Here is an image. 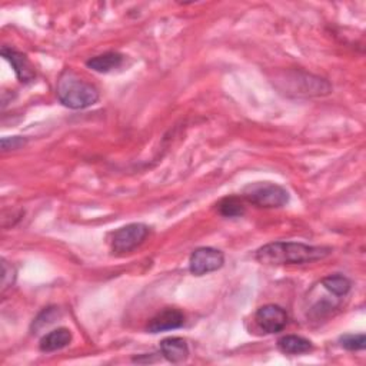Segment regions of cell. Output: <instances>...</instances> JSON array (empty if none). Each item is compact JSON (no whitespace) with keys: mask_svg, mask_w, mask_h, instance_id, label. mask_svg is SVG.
Listing matches in <instances>:
<instances>
[{"mask_svg":"<svg viewBox=\"0 0 366 366\" xmlns=\"http://www.w3.org/2000/svg\"><path fill=\"white\" fill-rule=\"evenodd\" d=\"M327 247H311L299 242H273L256 252V261L263 265H302L329 256Z\"/></svg>","mask_w":366,"mask_h":366,"instance_id":"1","label":"cell"},{"mask_svg":"<svg viewBox=\"0 0 366 366\" xmlns=\"http://www.w3.org/2000/svg\"><path fill=\"white\" fill-rule=\"evenodd\" d=\"M56 92L60 103L74 110L91 107L99 100V91L70 70L59 77Z\"/></svg>","mask_w":366,"mask_h":366,"instance_id":"2","label":"cell"},{"mask_svg":"<svg viewBox=\"0 0 366 366\" xmlns=\"http://www.w3.org/2000/svg\"><path fill=\"white\" fill-rule=\"evenodd\" d=\"M242 193L243 199L258 208H282L289 203V192L280 185L270 182L249 183Z\"/></svg>","mask_w":366,"mask_h":366,"instance_id":"3","label":"cell"},{"mask_svg":"<svg viewBox=\"0 0 366 366\" xmlns=\"http://www.w3.org/2000/svg\"><path fill=\"white\" fill-rule=\"evenodd\" d=\"M149 228L145 223H129L112 233L110 247L115 254H128L145 242Z\"/></svg>","mask_w":366,"mask_h":366,"instance_id":"4","label":"cell"},{"mask_svg":"<svg viewBox=\"0 0 366 366\" xmlns=\"http://www.w3.org/2000/svg\"><path fill=\"white\" fill-rule=\"evenodd\" d=\"M225 263V256L215 248H197L189 259V270L195 276H203L221 269Z\"/></svg>","mask_w":366,"mask_h":366,"instance_id":"5","label":"cell"},{"mask_svg":"<svg viewBox=\"0 0 366 366\" xmlns=\"http://www.w3.org/2000/svg\"><path fill=\"white\" fill-rule=\"evenodd\" d=\"M255 322L265 334H277L287 328L288 313L277 305H265L258 309Z\"/></svg>","mask_w":366,"mask_h":366,"instance_id":"6","label":"cell"},{"mask_svg":"<svg viewBox=\"0 0 366 366\" xmlns=\"http://www.w3.org/2000/svg\"><path fill=\"white\" fill-rule=\"evenodd\" d=\"M185 323V315L175 308H166L156 313L148 323L146 331L150 334H159L165 331L179 329Z\"/></svg>","mask_w":366,"mask_h":366,"instance_id":"7","label":"cell"},{"mask_svg":"<svg viewBox=\"0 0 366 366\" xmlns=\"http://www.w3.org/2000/svg\"><path fill=\"white\" fill-rule=\"evenodd\" d=\"M2 56L11 62L12 67L15 69V73L18 76V79L20 80L22 84H29L34 79L36 73H34V67L32 66V63L29 62V59L23 55L19 53L13 49L9 48H4L2 49Z\"/></svg>","mask_w":366,"mask_h":366,"instance_id":"8","label":"cell"},{"mask_svg":"<svg viewBox=\"0 0 366 366\" xmlns=\"http://www.w3.org/2000/svg\"><path fill=\"white\" fill-rule=\"evenodd\" d=\"M160 353L172 363H183L189 358V348L182 338H166L160 342Z\"/></svg>","mask_w":366,"mask_h":366,"instance_id":"9","label":"cell"},{"mask_svg":"<svg viewBox=\"0 0 366 366\" xmlns=\"http://www.w3.org/2000/svg\"><path fill=\"white\" fill-rule=\"evenodd\" d=\"M70 342H72L70 331L66 328H59V329L49 332L48 335H45L42 339H40L39 348L42 352L49 353V352H55V351L66 348Z\"/></svg>","mask_w":366,"mask_h":366,"instance_id":"10","label":"cell"},{"mask_svg":"<svg viewBox=\"0 0 366 366\" xmlns=\"http://www.w3.org/2000/svg\"><path fill=\"white\" fill-rule=\"evenodd\" d=\"M124 59H125L124 55H120L117 52H107L89 59L86 62V66L99 73H109L115 69H119L122 63H124Z\"/></svg>","mask_w":366,"mask_h":366,"instance_id":"11","label":"cell"},{"mask_svg":"<svg viewBox=\"0 0 366 366\" xmlns=\"http://www.w3.org/2000/svg\"><path fill=\"white\" fill-rule=\"evenodd\" d=\"M313 348L312 342L306 338L296 336V335H288L283 336L277 341V349L282 353L287 355H302L311 352Z\"/></svg>","mask_w":366,"mask_h":366,"instance_id":"12","label":"cell"},{"mask_svg":"<svg viewBox=\"0 0 366 366\" xmlns=\"http://www.w3.org/2000/svg\"><path fill=\"white\" fill-rule=\"evenodd\" d=\"M322 285L325 289H328L331 294L336 296H345L349 294L352 288V282L342 275H331L322 279Z\"/></svg>","mask_w":366,"mask_h":366,"instance_id":"13","label":"cell"},{"mask_svg":"<svg viewBox=\"0 0 366 366\" xmlns=\"http://www.w3.org/2000/svg\"><path fill=\"white\" fill-rule=\"evenodd\" d=\"M218 211L225 218H240L245 214V207L239 197L228 196L219 202Z\"/></svg>","mask_w":366,"mask_h":366,"instance_id":"14","label":"cell"},{"mask_svg":"<svg viewBox=\"0 0 366 366\" xmlns=\"http://www.w3.org/2000/svg\"><path fill=\"white\" fill-rule=\"evenodd\" d=\"M58 315H59L58 308H48V309H45L42 313H40V315L34 319V322H33V325H32V328H33L34 331H40V329H44L45 327H49L51 323H53V322L56 320Z\"/></svg>","mask_w":366,"mask_h":366,"instance_id":"15","label":"cell"},{"mask_svg":"<svg viewBox=\"0 0 366 366\" xmlns=\"http://www.w3.org/2000/svg\"><path fill=\"white\" fill-rule=\"evenodd\" d=\"M342 348L346 351H362L366 346V338L363 334L359 335H345L339 339Z\"/></svg>","mask_w":366,"mask_h":366,"instance_id":"16","label":"cell"},{"mask_svg":"<svg viewBox=\"0 0 366 366\" xmlns=\"http://www.w3.org/2000/svg\"><path fill=\"white\" fill-rule=\"evenodd\" d=\"M26 142H27V140H26L25 138H20V136L4 138V139H2V149H4V152L16 150V149H20L22 146H25Z\"/></svg>","mask_w":366,"mask_h":366,"instance_id":"17","label":"cell"}]
</instances>
